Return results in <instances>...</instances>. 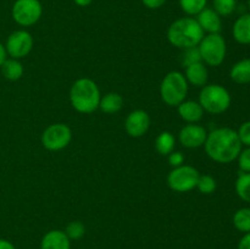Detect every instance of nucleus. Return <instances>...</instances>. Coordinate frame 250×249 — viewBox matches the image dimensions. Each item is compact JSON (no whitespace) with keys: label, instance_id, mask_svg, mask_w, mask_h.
Instances as JSON below:
<instances>
[{"label":"nucleus","instance_id":"nucleus-1","mask_svg":"<svg viewBox=\"0 0 250 249\" xmlns=\"http://www.w3.org/2000/svg\"><path fill=\"white\" fill-rule=\"evenodd\" d=\"M205 151L212 160L221 164L231 163L238 158L242 143L237 131L227 127L210 132L204 143Z\"/></svg>","mask_w":250,"mask_h":249},{"label":"nucleus","instance_id":"nucleus-2","mask_svg":"<svg viewBox=\"0 0 250 249\" xmlns=\"http://www.w3.org/2000/svg\"><path fill=\"white\" fill-rule=\"evenodd\" d=\"M167 38L170 43L177 48L188 49L199 45L204 38V31L197 20L183 17L171 24L167 31Z\"/></svg>","mask_w":250,"mask_h":249},{"label":"nucleus","instance_id":"nucleus-3","mask_svg":"<svg viewBox=\"0 0 250 249\" xmlns=\"http://www.w3.org/2000/svg\"><path fill=\"white\" fill-rule=\"evenodd\" d=\"M70 99L77 111L90 114L99 106L100 92L92 80L81 78L71 88Z\"/></svg>","mask_w":250,"mask_h":249},{"label":"nucleus","instance_id":"nucleus-4","mask_svg":"<svg viewBox=\"0 0 250 249\" xmlns=\"http://www.w3.org/2000/svg\"><path fill=\"white\" fill-rule=\"evenodd\" d=\"M199 104L210 114H222L231 105L229 90L219 84L205 85L199 95Z\"/></svg>","mask_w":250,"mask_h":249},{"label":"nucleus","instance_id":"nucleus-5","mask_svg":"<svg viewBox=\"0 0 250 249\" xmlns=\"http://www.w3.org/2000/svg\"><path fill=\"white\" fill-rule=\"evenodd\" d=\"M188 92L187 80L181 72L173 71L165 76L160 87L161 98L170 106H178Z\"/></svg>","mask_w":250,"mask_h":249},{"label":"nucleus","instance_id":"nucleus-6","mask_svg":"<svg viewBox=\"0 0 250 249\" xmlns=\"http://www.w3.org/2000/svg\"><path fill=\"white\" fill-rule=\"evenodd\" d=\"M202 60L210 66H219L226 56V42L219 33H210L199 43Z\"/></svg>","mask_w":250,"mask_h":249},{"label":"nucleus","instance_id":"nucleus-7","mask_svg":"<svg viewBox=\"0 0 250 249\" xmlns=\"http://www.w3.org/2000/svg\"><path fill=\"white\" fill-rule=\"evenodd\" d=\"M200 175L193 166L181 165L173 168L167 177V183L170 188L177 192H188L197 187Z\"/></svg>","mask_w":250,"mask_h":249},{"label":"nucleus","instance_id":"nucleus-8","mask_svg":"<svg viewBox=\"0 0 250 249\" xmlns=\"http://www.w3.org/2000/svg\"><path fill=\"white\" fill-rule=\"evenodd\" d=\"M42 4L39 0H16L12 6V17L21 26H32L42 16Z\"/></svg>","mask_w":250,"mask_h":249},{"label":"nucleus","instance_id":"nucleus-9","mask_svg":"<svg viewBox=\"0 0 250 249\" xmlns=\"http://www.w3.org/2000/svg\"><path fill=\"white\" fill-rule=\"evenodd\" d=\"M70 127L63 124H55L49 126L42 136V143L49 150H60L63 149L71 141Z\"/></svg>","mask_w":250,"mask_h":249},{"label":"nucleus","instance_id":"nucleus-10","mask_svg":"<svg viewBox=\"0 0 250 249\" xmlns=\"http://www.w3.org/2000/svg\"><path fill=\"white\" fill-rule=\"evenodd\" d=\"M33 46V38L26 31H16L7 38L6 51L14 59L26 56Z\"/></svg>","mask_w":250,"mask_h":249},{"label":"nucleus","instance_id":"nucleus-11","mask_svg":"<svg viewBox=\"0 0 250 249\" xmlns=\"http://www.w3.org/2000/svg\"><path fill=\"white\" fill-rule=\"evenodd\" d=\"M149 126H150V119L143 110L132 111L125 122V128L131 137H142L148 131Z\"/></svg>","mask_w":250,"mask_h":249},{"label":"nucleus","instance_id":"nucleus-12","mask_svg":"<svg viewBox=\"0 0 250 249\" xmlns=\"http://www.w3.org/2000/svg\"><path fill=\"white\" fill-rule=\"evenodd\" d=\"M205 128L198 124H187L180 132V142L186 148H199L207 141Z\"/></svg>","mask_w":250,"mask_h":249},{"label":"nucleus","instance_id":"nucleus-13","mask_svg":"<svg viewBox=\"0 0 250 249\" xmlns=\"http://www.w3.org/2000/svg\"><path fill=\"white\" fill-rule=\"evenodd\" d=\"M197 21L204 32L219 33V32L221 31V16H220L214 9L205 7L203 11H200L199 14H198Z\"/></svg>","mask_w":250,"mask_h":249},{"label":"nucleus","instance_id":"nucleus-14","mask_svg":"<svg viewBox=\"0 0 250 249\" xmlns=\"http://www.w3.org/2000/svg\"><path fill=\"white\" fill-rule=\"evenodd\" d=\"M42 249H70V238L62 231H50L42 241Z\"/></svg>","mask_w":250,"mask_h":249},{"label":"nucleus","instance_id":"nucleus-15","mask_svg":"<svg viewBox=\"0 0 250 249\" xmlns=\"http://www.w3.org/2000/svg\"><path fill=\"white\" fill-rule=\"evenodd\" d=\"M233 38L239 44H250V14H244L233 24Z\"/></svg>","mask_w":250,"mask_h":249},{"label":"nucleus","instance_id":"nucleus-16","mask_svg":"<svg viewBox=\"0 0 250 249\" xmlns=\"http://www.w3.org/2000/svg\"><path fill=\"white\" fill-rule=\"evenodd\" d=\"M178 114L188 122H198L203 117V107L199 103L182 102L178 105Z\"/></svg>","mask_w":250,"mask_h":249},{"label":"nucleus","instance_id":"nucleus-17","mask_svg":"<svg viewBox=\"0 0 250 249\" xmlns=\"http://www.w3.org/2000/svg\"><path fill=\"white\" fill-rule=\"evenodd\" d=\"M186 76L193 85L202 87V85H205L208 81V70L202 62L193 63V65L187 66Z\"/></svg>","mask_w":250,"mask_h":249},{"label":"nucleus","instance_id":"nucleus-18","mask_svg":"<svg viewBox=\"0 0 250 249\" xmlns=\"http://www.w3.org/2000/svg\"><path fill=\"white\" fill-rule=\"evenodd\" d=\"M229 75L232 80L239 84L250 83V59H243L234 63Z\"/></svg>","mask_w":250,"mask_h":249},{"label":"nucleus","instance_id":"nucleus-19","mask_svg":"<svg viewBox=\"0 0 250 249\" xmlns=\"http://www.w3.org/2000/svg\"><path fill=\"white\" fill-rule=\"evenodd\" d=\"M122 103H124V100H122L121 95L116 94V93H109L100 99L99 106L106 114H114L121 109Z\"/></svg>","mask_w":250,"mask_h":249},{"label":"nucleus","instance_id":"nucleus-20","mask_svg":"<svg viewBox=\"0 0 250 249\" xmlns=\"http://www.w3.org/2000/svg\"><path fill=\"white\" fill-rule=\"evenodd\" d=\"M1 71L5 78L10 81H16L23 73V67H22V65L17 60L10 59V60L4 61V63L1 65Z\"/></svg>","mask_w":250,"mask_h":249},{"label":"nucleus","instance_id":"nucleus-21","mask_svg":"<svg viewBox=\"0 0 250 249\" xmlns=\"http://www.w3.org/2000/svg\"><path fill=\"white\" fill-rule=\"evenodd\" d=\"M155 146L159 153L163 155H168L172 153L173 148H175V138L170 132H163L156 138Z\"/></svg>","mask_w":250,"mask_h":249},{"label":"nucleus","instance_id":"nucleus-22","mask_svg":"<svg viewBox=\"0 0 250 249\" xmlns=\"http://www.w3.org/2000/svg\"><path fill=\"white\" fill-rule=\"evenodd\" d=\"M233 225L238 231L248 233L250 232V209L242 208L233 215Z\"/></svg>","mask_w":250,"mask_h":249},{"label":"nucleus","instance_id":"nucleus-23","mask_svg":"<svg viewBox=\"0 0 250 249\" xmlns=\"http://www.w3.org/2000/svg\"><path fill=\"white\" fill-rule=\"evenodd\" d=\"M236 192L244 202L250 203V172H242L236 181Z\"/></svg>","mask_w":250,"mask_h":249},{"label":"nucleus","instance_id":"nucleus-24","mask_svg":"<svg viewBox=\"0 0 250 249\" xmlns=\"http://www.w3.org/2000/svg\"><path fill=\"white\" fill-rule=\"evenodd\" d=\"M180 6L187 15H198L207 7L208 0H178Z\"/></svg>","mask_w":250,"mask_h":249},{"label":"nucleus","instance_id":"nucleus-25","mask_svg":"<svg viewBox=\"0 0 250 249\" xmlns=\"http://www.w3.org/2000/svg\"><path fill=\"white\" fill-rule=\"evenodd\" d=\"M212 5L220 16H229L236 10L237 0H214Z\"/></svg>","mask_w":250,"mask_h":249},{"label":"nucleus","instance_id":"nucleus-26","mask_svg":"<svg viewBox=\"0 0 250 249\" xmlns=\"http://www.w3.org/2000/svg\"><path fill=\"white\" fill-rule=\"evenodd\" d=\"M197 187L203 194H210V193L215 192V189H216V181L211 176L203 175L198 180Z\"/></svg>","mask_w":250,"mask_h":249},{"label":"nucleus","instance_id":"nucleus-27","mask_svg":"<svg viewBox=\"0 0 250 249\" xmlns=\"http://www.w3.org/2000/svg\"><path fill=\"white\" fill-rule=\"evenodd\" d=\"M85 227L82 222L80 221H73L70 222L66 227V236L71 239H80L81 237L84 234Z\"/></svg>","mask_w":250,"mask_h":249},{"label":"nucleus","instance_id":"nucleus-28","mask_svg":"<svg viewBox=\"0 0 250 249\" xmlns=\"http://www.w3.org/2000/svg\"><path fill=\"white\" fill-rule=\"evenodd\" d=\"M182 62L186 67L189 65H193V63L202 62V55H200L199 48H197V46H192V48L186 49V53L185 55H183Z\"/></svg>","mask_w":250,"mask_h":249},{"label":"nucleus","instance_id":"nucleus-29","mask_svg":"<svg viewBox=\"0 0 250 249\" xmlns=\"http://www.w3.org/2000/svg\"><path fill=\"white\" fill-rule=\"evenodd\" d=\"M238 165L243 172H250V146L241 150L238 155Z\"/></svg>","mask_w":250,"mask_h":249},{"label":"nucleus","instance_id":"nucleus-30","mask_svg":"<svg viewBox=\"0 0 250 249\" xmlns=\"http://www.w3.org/2000/svg\"><path fill=\"white\" fill-rule=\"evenodd\" d=\"M237 133H238L242 145L250 146V121L243 122Z\"/></svg>","mask_w":250,"mask_h":249},{"label":"nucleus","instance_id":"nucleus-31","mask_svg":"<svg viewBox=\"0 0 250 249\" xmlns=\"http://www.w3.org/2000/svg\"><path fill=\"white\" fill-rule=\"evenodd\" d=\"M168 161H170V164L172 166H175V167H178V166L182 165L183 160H185V158H183L182 154L180 153V151H176V153H171L168 154Z\"/></svg>","mask_w":250,"mask_h":249},{"label":"nucleus","instance_id":"nucleus-32","mask_svg":"<svg viewBox=\"0 0 250 249\" xmlns=\"http://www.w3.org/2000/svg\"><path fill=\"white\" fill-rule=\"evenodd\" d=\"M144 5L149 9H159L166 2V0H142Z\"/></svg>","mask_w":250,"mask_h":249},{"label":"nucleus","instance_id":"nucleus-33","mask_svg":"<svg viewBox=\"0 0 250 249\" xmlns=\"http://www.w3.org/2000/svg\"><path fill=\"white\" fill-rule=\"evenodd\" d=\"M238 249H250V232L242 237L238 244Z\"/></svg>","mask_w":250,"mask_h":249},{"label":"nucleus","instance_id":"nucleus-34","mask_svg":"<svg viewBox=\"0 0 250 249\" xmlns=\"http://www.w3.org/2000/svg\"><path fill=\"white\" fill-rule=\"evenodd\" d=\"M6 60V49L5 46H2V44L0 43V67L4 63V61Z\"/></svg>","mask_w":250,"mask_h":249},{"label":"nucleus","instance_id":"nucleus-35","mask_svg":"<svg viewBox=\"0 0 250 249\" xmlns=\"http://www.w3.org/2000/svg\"><path fill=\"white\" fill-rule=\"evenodd\" d=\"M0 249H15V247L9 241L0 239Z\"/></svg>","mask_w":250,"mask_h":249},{"label":"nucleus","instance_id":"nucleus-36","mask_svg":"<svg viewBox=\"0 0 250 249\" xmlns=\"http://www.w3.org/2000/svg\"><path fill=\"white\" fill-rule=\"evenodd\" d=\"M78 6H88V5L92 4L93 0H73Z\"/></svg>","mask_w":250,"mask_h":249},{"label":"nucleus","instance_id":"nucleus-37","mask_svg":"<svg viewBox=\"0 0 250 249\" xmlns=\"http://www.w3.org/2000/svg\"><path fill=\"white\" fill-rule=\"evenodd\" d=\"M248 7H249V10H250V0H248Z\"/></svg>","mask_w":250,"mask_h":249}]
</instances>
